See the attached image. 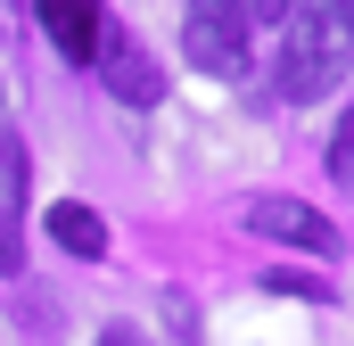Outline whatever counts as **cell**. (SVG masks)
Masks as SVG:
<instances>
[{
	"mask_svg": "<svg viewBox=\"0 0 354 346\" xmlns=\"http://www.w3.org/2000/svg\"><path fill=\"white\" fill-rule=\"evenodd\" d=\"M330 173H338V190H354V107H346V124L330 132Z\"/></svg>",
	"mask_w": 354,
	"mask_h": 346,
	"instance_id": "52a82bcc",
	"label": "cell"
},
{
	"mask_svg": "<svg viewBox=\"0 0 354 346\" xmlns=\"http://www.w3.org/2000/svg\"><path fill=\"white\" fill-rule=\"evenodd\" d=\"M288 42H280V99L297 107V99H322V91L338 83L354 66V0H297L288 17Z\"/></svg>",
	"mask_w": 354,
	"mask_h": 346,
	"instance_id": "6da1fadb",
	"label": "cell"
},
{
	"mask_svg": "<svg viewBox=\"0 0 354 346\" xmlns=\"http://www.w3.org/2000/svg\"><path fill=\"white\" fill-rule=\"evenodd\" d=\"M33 17H41V33L58 42V58H75V66H91V50H99V0H33Z\"/></svg>",
	"mask_w": 354,
	"mask_h": 346,
	"instance_id": "5b68a950",
	"label": "cell"
},
{
	"mask_svg": "<svg viewBox=\"0 0 354 346\" xmlns=\"http://www.w3.org/2000/svg\"><path fill=\"white\" fill-rule=\"evenodd\" d=\"M248 231H264L280 248H297V256H338V223L322 206H305V198H248Z\"/></svg>",
	"mask_w": 354,
	"mask_h": 346,
	"instance_id": "3957f363",
	"label": "cell"
},
{
	"mask_svg": "<svg viewBox=\"0 0 354 346\" xmlns=\"http://www.w3.org/2000/svg\"><path fill=\"white\" fill-rule=\"evenodd\" d=\"M91 66H99V83L115 91L124 107H157V99H165V75H157V58H149L132 33H115V25H99V50H91Z\"/></svg>",
	"mask_w": 354,
	"mask_h": 346,
	"instance_id": "277c9868",
	"label": "cell"
},
{
	"mask_svg": "<svg viewBox=\"0 0 354 346\" xmlns=\"http://www.w3.org/2000/svg\"><path fill=\"white\" fill-rule=\"evenodd\" d=\"M99 346H149V330H132V322H107V330H99Z\"/></svg>",
	"mask_w": 354,
	"mask_h": 346,
	"instance_id": "9c48e42d",
	"label": "cell"
},
{
	"mask_svg": "<svg viewBox=\"0 0 354 346\" xmlns=\"http://www.w3.org/2000/svg\"><path fill=\"white\" fill-rule=\"evenodd\" d=\"M0 149H8V91H0Z\"/></svg>",
	"mask_w": 354,
	"mask_h": 346,
	"instance_id": "30bf717a",
	"label": "cell"
},
{
	"mask_svg": "<svg viewBox=\"0 0 354 346\" xmlns=\"http://www.w3.org/2000/svg\"><path fill=\"white\" fill-rule=\"evenodd\" d=\"M288 8H297V0H239V17H248V25H256V17H264V25H280Z\"/></svg>",
	"mask_w": 354,
	"mask_h": 346,
	"instance_id": "ba28073f",
	"label": "cell"
},
{
	"mask_svg": "<svg viewBox=\"0 0 354 346\" xmlns=\"http://www.w3.org/2000/svg\"><path fill=\"white\" fill-rule=\"evenodd\" d=\"M41 231H50V239H58L66 256H107V223L91 215L83 198H58V206L41 215Z\"/></svg>",
	"mask_w": 354,
	"mask_h": 346,
	"instance_id": "8992f818",
	"label": "cell"
},
{
	"mask_svg": "<svg viewBox=\"0 0 354 346\" xmlns=\"http://www.w3.org/2000/svg\"><path fill=\"white\" fill-rule=\"evenodd\" d=\"M181 50H189V66L198 75H248V17H239V0H189V25H181Z\"/></svg>",
	"mask_w": 354,
	"mask_h": 346,
	"instance_id": "7a4b0ae2",
	"label": "cell"
}]
</instances>
